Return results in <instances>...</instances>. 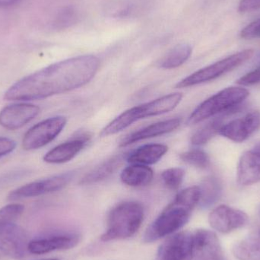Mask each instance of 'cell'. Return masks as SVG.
<instances>
[{
    "mask_svg": "<svg viewBox=\"0 0 260 260\" xmlns=\"http://www.w3.org/2000/svg\"><path fill=\"white\" fill-rule=\"evenodd\" d=\"M46 260H59L56 259H46Z\"/></svg>",
    "mask_w": 260,
    "mask_h": 260,
    "instance_id": "35",
    "label": "cell"
},
{
    "mask_svg": "<svg viewBox=\"0 0 260 260\" xmlns=\"http://www.w3.org/2000/svg\"><path fill=\"white\" fill-rule=\"evenodd\" d=\"M233 253L239 260H260V229L238 242L234 247Z\"/></svg>",
    "mask_w": 260,
    "mask_h": 260,
    "instance_id": "20",
    "label": "cell"
},
{
    "mask_svg": "<svg viewBox=\"0 0 260 260\" xmlns=\"http://www.w3.org/2000/svg\"><path fill=\"white\" fill-rule=\"evenodd\" d=\"M237 83L242 86H250L260 83V63L254 70L240 78Z\"/></svg>",
    "mask_w": 260,
    "mask_h": 260,
    "instance_id": "30",
    "label": "cell"
},
{
    "mask_svg": "<svg viewBox=\"0 0 260 260\" xmlns=\"http://www.w3.org/2000/svg\"><path fill=\"white\" fill-rule=\"evenodd\" d=\"M238 181L242 186L260 181V142L241 156L238 164Z\"/></svg>",
    "mask_w": 260,
    "mask_h": 260,
    "instance_id": "16",
    "label": "cell"
},
{
    "mask_svg": "<svg viewBox=\"0 0 260 260\" xmlns=\"http://www.w3.org/2000/svg\"><path fill=\"white\" fill-rule=\"evenodd\" d=\"M247 214L230 206H218L211 212L209 222L211 227L221 234H229L244 227L248 222Z\"/></svg>",
    "mask_w": 260,
    "mask_h": 260,
    "instance_id": "11",
    "label": "cell"
},
{
    "mask_svg": "<svg viewBox=\"0 0 260 260\" xmlns=\"http://www.w3.org/2000/svg\"><path fill=\"white\" fill-rule=\"evenodd\" d=\"M193 244V234H174L160 245L154 260H192Z\"/></svg>",
    "mask_w": 260,
    "mask_h": 260,
    "instance_id": "9",
    "label": "cell"
},
{
    "mask_svg": "<svg viewBox=\"0 0 260 260\" xmlns=\"http://www.w3.org/2000/svg\"><path fill=\"white\" fill-rule=\"evenodd\" d=\"M121 161L122 158L120 156L112 157L87 174L82 180V183L88 184L105 180L116 171L120 166Z\"/></svg>",
    "mask_w": 260,
    "mask_h": 260,
    "instance_id": "25",
    "label": "cell"
},
{
    "mask_svg": "<svg viewBox=\"0 0 260 260\" xmlns=\"http://www.w3.org/2000/svg\"><path fill=\"white\" fill-rule=\"evenodd\" d=\"M192 54V47L187 44H178L161 59L160 67L167 70L175 69L183 65Z\"/></svg>",
    "mask_w": 260,
    "mask_h": 260,
    "instance_id": "24",
    "label": "cell"
},
{
    "mask_svg": "<svg viewBox=\"0 0 260 260\" xmlns=\"http://www.w3.org/2000/svg\"><path fill=\"white\" fill-rule=\"evenodd\" d=\"M28 240L24 229L15 223L0 224V251L12 259H20L28 252Z\"/></svg>",
    "mask_w": 260,
    "mask_h": 260,
    "instance_id": "8",
    "label": "cell"
},
{
    "mask_svg": "<svg viewBox=\"0 0 260 260\" xmlns=\"http://www.w3.org/2000/svg\"><path fill=\"white\" fill-rule=\"evenodd\" d=\"M259 217H260V208H259Z\"/></svg>",
    "mask_w": 260,
    "mask_h": 260,
    "instance_id": "36",
    "label": "cell"
},
{
    "mask_svg": "<svg viewBox=\"0 0 260 260\" xmlns=\"http://www.w3.org/2000/svg\"><path fill=\"white\" fill-rule=\"evenodd\" d=\"M87 139H76L64 142L50 150L44 156L48 164H63L74 158L85 146Z\"/></svg>",
    "mask_w": 260,
    "mask_h": 260,
    "instance_id": "18",
    "label": "cell"
},
{
    "mask_svg": "<svg viewBox=\"0 0 260 260\" xmlns=\"http://www.w3.org/2000/svg\"><path fill=\"white\" fill-rule=\"evenodd\" d=\"M238 111H231L219 114L207 124L196 132L191 139V143L194 145H203L210 141L215 135L219 133L220 129L225 123V119Z\"/></svg>",
    "mask_w": 260,
    "mask_h": 260,
    "instance_id": "22",
    "label": "cell"
},
{
    "mask_svg": "<svg viewBox=\"0 0 260 260\" xmlns=\"http://www.w3.org/2000/svg\"><path fill=\"white\" fill-rule=\"evenodd\" d=\"M153 176L152 170L147 165H132L123 170L120 179L127 186L139 187L149 184Z\"/></svg>",
    "mask_w": 260,
    "mask_h": 260,
    "instance_id": "21",
    "label": "cell"
},
{
    "mask_svg": "<svg viewBox=\"0 0 260 260\" xmlns=\"http://www.w3.org/2000/svg\"><path fill=\"white\" fill-rule=\"evenodd\" d=\"M184 175V170L180 168H173L164 171L161 174V178L168 189L174 190L180 187L183 183Z\"/></svg>",
    "mask_w": 260,
    "mask_h": 260,
    "instance_id": "27",
    "label": "cell"
},
{
    "mask_svg": "<svg viewBox=\"0 0 260 260\" xmlns=\"http://www.w3.org/2000/svg\"><path fill=\"white\" fill-rule=\"evenodd\" d=\"M180 157L185 163L200 169H206L210 165V158L203 150H189L180 154Z\"/></svg>",
    "mask_w": 260,
    "mask_h": 260,
    "instance_id": "26",
    "label": "cell"
},
{
    "mask_svg": "<svg viewBox=\"0 0 260 260\" xmlns=\"http://www.w3.org/2000/svg\"><path fill=\"white\" fill-rule=\"evenodd\" d=\"M260 9V0H241L239 4L240 12H252Z\"/></svg>",
    "mask_w": 260,
    "mask_h": 260,
    "instance_id": "33",
    "label": "cell"
},
{
    "mask_svg": "<svg viewBox=\"0 0 260 260\" xmlns=\"http://www.w3.org/2000/svg\"><path fill=\"white\" fill-rule=\"evenodd\" d=\"M99 58L83 55L48 66L14 84L4 94L7 101H34L63 94L84 86L95 76Z\"/></svg>",
    "mask_w": 260,
    "mask_h": 260,
    "instance_id": "1",
    "label": "cell"
},
{
    "mask_svg": "<svg viewBox=\"0 0 260 260\" xmlns=\"http://www.w3.org/2000/svg\"><path fill=\"white\" fill-rule=\"evenodd\" d=\"M72 177L73 174L67 173L27 183L12 191L8 196V200L15 201L60 190L68 184Z\"/></svg>",
    "mask_w": 260,
    "mask_h": 260,
    "instance_id": "10",
    "label": "cell"
},
{
    "mask_svg": "<svg viewBox=\"0 0 260 260\" xmlns=\"http://www.w3.org/2000/svg\"><path fill=\"white\" fill-rule=\"evenodd\" d=\"M241 37L244 39L251 40L260 38V18L246 26L241 32Z\"/></svg>",
    "mask_w": 260,
    "mask_h": 260,
    "instance_id": "31",
    "label": "cell"
},
{
    "mask_svg": "<svg viewBox=\"0 0 260 260\" xmlns=\"http://www.w3.org/2000/svg\"><path fill=\"white\" fill-rule=\"evenodd\" d=\"M182 99L181 93H174L130 108L111 122L102 130L101 136L104 137L116 134L129 127L138 120L170 112L177 108Z\"/></svg>",
    "mask_w": 260,
    "mask_h": 260,
    "instance_id": "3",
    "label": "cell"
},
{
    "mask_svg": "<svg viewBox=\"0 0 260 260\" xmlns=\"http://www.w3.org/2000/svg\"><path fill=\"white\" fill-rule=\"evenodd\" d=\"M192 260H226L218 237L214 232L200 229L193 234Z\"/></svg>",
    "mask_w": 260,
    "mask_h": 260,
    "instance_id": "13",
    "label": "cell"
},
{
    "mask_svg": "<svg viewBox=\"0 0 260 260\" xmlns=\"http://www.w3.org/2000/svg\"><path fill=\"white\" fill-rule=\"evenodd\" d=\"M65 117L57 116L50 117L32 126L24 134L22 147L24 150L38 149L54 140L67 125Z\"/></svg>",
    "mask_w": 260,
    "mask_h": 260,
    "instance_id": "7",
    "label": "cell"
},
{
    "mask_svg": "<svg viewBox=\"0 0 260 260\" xmlns=\"http://www.w3.org/2000/svg\"><path fill=\"white\" fill-rule=\"evenodd\" d=\"M260 128V112L252 111L241 118L225 123L218 134L235 142H243Z\"/></svg>",
    "mask_w": 260,
    "mask_h": 260,
    "instance_id": "14",
    "label": "cell"
},
{
    "mask_svg": "<svg viewBox=\"0 0 260 260\" xmlns=\"http://www.w3.org/2000/svg\"><path fill=\"white\" fill-rule=\"evenodd\" d=\"M168 150V146L161 144L142 145L130 153L127 161L132 165H154L166 154Z\"/></svg>",
    "mask_w": 260,
    "mask_h": 260,
    "instance_id": "19",
    "label": "cell"
},
{
    "mask_svg": "<svg viewBox=\"0 0 260 260\" xmlns=\"http://www.w3.org/2000/svg\"><path fill=\"white\" fill-rule=\"evenodd\" d=\"M200 189V203L202 208H209L215 204L221 195V182L215 177H209L202 183Z\"/></svg>",
    "mask_w": 260,
    "mask_h": 260,
    "instance_id": "23",
    "label": "cell"
},
{
    "mask_svg": "<svg viewBox=\"0 0 260 260\" xmlns=\"http://www.w3.org/2000/svg\"><path fill=\"white\" fill-rule=\"evenodd\" d=\"M24 206L18 203L9 204L0 209V224L14 223L24 212Z\"/></svg>",
    "mask_w": 260,
    "mask_h": 260,
    "instance_id": "28",
    "label": "cell"
},
{
    "mask_svg": "<svg viewBox=\"0 0 260 260\" xmlns=\"http://www.w3.org/2000/svg\"><path fill=\"white\" fill-rule=\"evenodd\" d=\"M79 236L74 234L53 235L30 241L28 252L32 254L42 255L56 250H69L79 244Z\"/></svg>",
    "mask_w": 260,
    "mask_h": 260,
    "instance_id": "15",
    "label": "cell"
},
{
    "mask_svg": "<svg viewBox=\"0 0 260 260\" xmlns=\"http://www.w3.org/2000/svg\"><path fill=\"white\" fill-rule=\"evenodd\" d=\"M180 122L181 121L180 119L174 118L150 125L143 129L126 136V137H125L120 142V146H128L139 141L151 139V138L171 133L180 126Z\"/></svg>",
    "mask_w": 260,
    "mask_h": 260,
    "instance_id": "17",
    "label": "cell"
},
{
    "mask_svg": "<svg viewBox=\"0 0 260 260\" xmlns=\"http://www.w3.org/2000/svg\"><path fill=\"white\" fill-rule=\"evenodd\" d=\"M77 12L73 8L67 7L62 9L54 21V26L57 29H65L76 22Z\"/></svg>",
    "mask_w": 260,
    "mask_h": 260,
    "instance_id": "29",
    "label": "cell"
},
{
    "mask_svg": "<svg viewBox=\"0 0 260 260\" xmlns=\"http://www.w3.org/2000/svg\"><path fill=\"white\" fill-rule=\"evenodd\" d=\"M200 200V186H191L179 192L174 201L148 228L144 241L154 242L180 230L189 221L192 210Z\"/></svg>",
    "mask_w": 260,
    "mask_h": 260,
    "instance_id": "2",
    "label": "cell"
},
{
    "mask_svg": "<svg viewBox=\"0 0 260 260\" xmlns=\"http://www.w3.org/2000/svg\"><path fill=\"white\" fill-rule=\"evenodd\" d=\"M40 108L27 103L14 104L0 111V126L15 130L23 127L39 114Z\"/></svg>",
    "mask_w": 260,
    "mask_h": 260,
    "instance_id": "12",
    "label": "cell"
},
{
    "mask_svg": "<svg viewBox=\"0 0 260 260\" xmlns=\"http://www.w3.org/2000/svg\"><path fill=\"white\" fill-rule=\"evenodd\" d=\"M16 148V142L9 138L0 137V158L12 153Z\"/></svg>",
    "mask_w": 260,
    "mask_h": 260,
    "instance_id": "32",
    "label": "cell"
},
{
    "mask_svg": "<svg viewBox=\"0 0 260 260\" xmlns=\"http://www.w3.org/2000/svg\"><path fill=\"white\" fill-rule=\"evenodd\" d=\"M253 54V50H245L231 55L182 79L176 85V88H187L214 80L242 65L246 61L250 59Z\"/></svg>",
    "mask_w": 260,
    "mask_h": 260,
    "instance_id": "6",
    "label": "cell"
},
{
    "mask_svg": "<svg viewBox=\"0 0 260 260\" xmlns=\"http://www.w3.org/2000/svg\"><path fill=\"white\" fill-rule=\"evenodd\" d=\"M144 209L137 202H123L113 208L108 215V226L102 236L105 242L123 240L133 236L140 229Z\"/></svg>",
    "mask_w": 260,
    "mask_h": 260,
    "instance_id": "4",
    "label": "cell"
},
{
    "mask_svg": "<svg viewBox=\"0 0 260 260\" xmlns=\"http://www.w3.org/2000/svg\"><path fill=\"white\" fill-rule=\"evenodd\" d=\"M248 96L249 91L242 87L224 88L199 105L189 116L187 123L197 124L228 111H238L241 104Z\"/></svg>",
    "mask_w": 260,
    "mask_h": 260,
    "instance_id": "5",
    "label": "cell"
},
{
    "mask_svg": "<svg viewBox=\"0 0 260 260\" xmlns=\"http://www.w3.org/2000/svg\"><path fill=\"white\" fill-rule=\"evenodd\" d=\"M20 0H0V7H9L16 4Z\"/></svg>",
    "mask_w": 260,
    "mask_h": 260,
    "instance_id": "34",
    "label": "cell"
}]
</instances>
